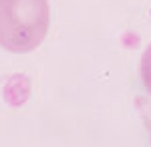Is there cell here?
<instances>
[{
    "instance_id": "6da1fadb",
    "label": "cell",
    "mask_w": 151,
    "mask_h": 147,
    "mask_svg": "<svg viewBox=\"0 0 151 147\" xmlns=\"http://www.w3.org/2000/svg\"><path fill=\"white\" fill-rule=\"evenodd\" d=\"M50 26L48 0H0V46L30 53L42 45Z\"/></svg>"
},
{
    "instance_id": "7a4b0ae2",
    "label": "cell",
    "mask_w": 151,
    "mask_h": 147,
    "mask_svg": "<svg viewBox=\"0 0 151 147\" xmlns=\"http://www.w3.org/2000/svg\"><path fill=\"white\" fill-rule=\"evenodd\" d=\"M139 73H141V81H143L145 89L149 91V95H151V45L143 53V58H141V65H139Z\"/></svg>"
}]
</instances>
